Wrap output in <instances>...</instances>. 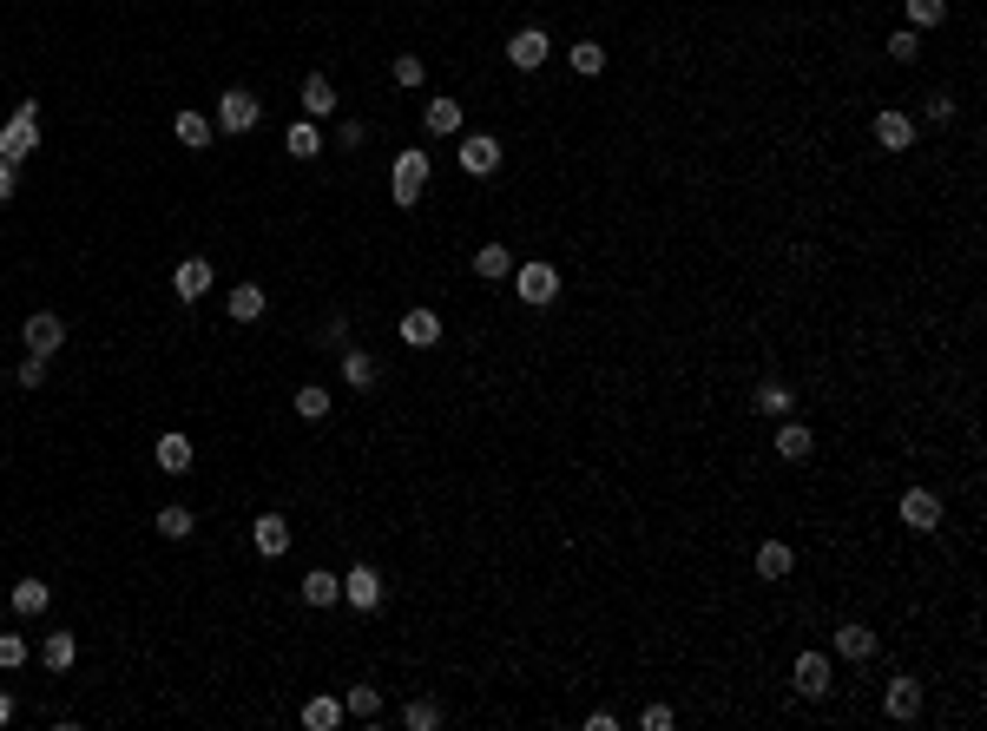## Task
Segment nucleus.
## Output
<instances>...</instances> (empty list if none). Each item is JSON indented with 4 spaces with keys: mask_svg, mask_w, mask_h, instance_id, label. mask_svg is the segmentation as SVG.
<instances>
[{
    "mask_svg": "<svg viewBox=\"0 0 987 731\" xmlns=\"http://www.w3.org/2000/svg\"><path fill=\"white\" fill-rule=\"evenodd\" d=\"M566 66H573V73H606V47H599V40H573Z\"/></svg>",
    "mask_w": 987,
    "mask_h": 731,
    "instance_id": "cd10ccee",
    "label": "nucleus"
},
{
    "mask_svg": "<svg viewBox=\"0 0 987 731\" xmlns=\"http://www.w3.org/2000/svg\"><path fill=\"white\" fill-rule=\"evenodd\" d=\"M172 290H178L185 303H198L204 290H211V264H204V257H185V264L172 271Z\"/></svg>",
    "mask_w": 987,
    "mask_h": 731,
    "instance_id": "4468645a",
    "label": "nucleus"
},
{
    "mask_svg": "<svg viewBox=\"0 0 987 731\" xmlns=\"http://www.w3.org/2000/svg\"><path fill=\"white\" fill-rule=\"evenodd\" d=\"M224 310H231V323H257L264 317V284H237Z\"/></svg>",
    "mask_w": 987,
    "mask_h": 731,
    "instance_id": "f3484780",
    "label": "nucleus"
},
{
    "mask_svg": "<svg viewBox=\"0 0 987 731\" xmlns=\"http://www.w3.org/2000/svg\"><path fill=\"white\" fill-rule=\"evenodd\" d=\"M178 145H211V119H204V112H178Z\"/></svg>",
    "mask_w": 987,
    "mask_h": 731,
    "instance_id": "473e14b6",
    "label": "nucleus"
},
{
    "mask_svg": "<svg viewBox=\"0 0 987 731\" xmlns=\"http://www.w3.org/2000/svg\"><path fill=\"white\" fill-rule=\"evenodd\" d=\"M14 666H27V639H20V633H0V672H14Z\"/></svg>",
    "mask_w": 987,
    "mask_h": 731,
    "instance_id": "58836bf2",
    "label": "nucleus"
},
{
    "mask_svg": "<svg viewBox=\"0 0 987 731\" xmlns=\"http://www.w3.org/2000/svg\"><path fill=\"white\" fill-rule=\"evenodd\" d=\"M836 652H843V659H869V652H876V633H869V626H843V633H836Z\"/></svg>",
    "mask_w": 987,
    "mask_h": 731,
    "instance_id": "c85d7f7f",
    "label": "nucleus"
},
{
    "mask_svg": "<svg viewBox=\"0 0 987 731\" xmlns=\"http://www.w3.org/2000/svg\"><path fill=\"white\" fill-rule=\"evenodd\" d=\"M882 712H889L895 725H909V718L922 712V685H915V679H889V692H882Z\"/></svg>",
    "mask_w": 987,
    "mask_h": 731,
    "instance_id": "f8f14e48",
    "label": "nucleus"
},
{
    "mask_svg": "<svg viewBox=\"0 0 987 731\" xmlns=\"http://www.w3.org/2000/svg\"><path fill=\"white\" fill-rule=\"evenodd\" d=\"M40 659H47V672H66L79 659V639L73 633H47V646H40Z\"/></svg>",
    "mask_w": 987,
    "mask_h": 731,
    "instance_id": "b1692460",
    "label": "nucleus"
},
{
    "mask_svg": "<svg viewBox=\"0 0 987 731\" xmlns=\"http://www.w3.org/2000/svg\"><path fill=\"white\" fill-rule=\"evenodd\" d=\"M343 382L349 389H369V382H376V356L369 350H343Z\"/></svg>",
    "mask_w": 987,
    "mask_h": 731,
    "instance_id": "393cba45",
    "label": "nucleus"
},
{
    "mask_svg": "<svg viewBox=\"0 0 987 731\" xmlns=\"http://www.w3.org/2000/svg\"><path fill=\"white\" fill-rule=\"evenodd\" d=\"M14 613H20V620L47 613V580H20V587H14Z\"/></svg>",
    "mask_w": 987,
    "mask_h": 731,
    "instance_id": "bb28decb",
    "label": "nucleus"
},
{
    "mask_svg": "<svg viewBox=\"0 0 987 731\" xmlns=\"http://www.w3.org/2000/svg\"><path fill=\"white\" fill-rule=\"evenodd\" d=\"M909 20L915 27H941V20H948V0H909Z\"/></svg>",
    "mask_w": 987,
    "mask_h": 731,
    "instance_id": "c9c22d12",
    "label": "nucleus"
},
{
    "mask_svg": "<svg viewBox=\"0 0 987 731\" xmlns=\"http://www.w3.org/2000/svg\"><path fill=\"white\" fill-rule=\"evenodd\" d=\"M422 53H395V86H422Z\"/></svg>",
    "mask_w": 987,
    "mask_h": 731,
    "instance_id": "4c0bfd02",
    "label": "nucleus"
},
{
    "mask_svg": "<svg viewBox=\"0 0 987 731\" xmlns=\"http://www.w3.org/2000/svg\"><path fill=\"white\" fill-rule=\"evenodd\" d=\"M889 53H895V60H922V40H915V33H895Z\"/></svg>",
    "mask_w": 987,
    "mask_h": 731,
    "instance_id": "a19ab883",
    "label": "nucleus"
},
{
    "mask_svg": "<svg viewBox=\"0 0 987 731\" xmlns=\"http://www.w3.org/2000/svg\"><path fill=\"white\" fill-rule=\"evenodd\" d=\"M428 132L455 139V132H461V99H428Z\"/></svg>",
    "mask_w": 987,
    "mask_h": 731,
    "instance_id": "4be33fe9",
    "label": "nucleus"
},
{
    "mask_svg": "<svg viewBox=\"0 0 987 731\" xmlns=\"http://www.w3.org/2000/svg\"><path fill=\"white\" fill-rule=\"evenodd\" d=\"M33 145H40V106H33V99H20V106H14V119L0 126V159H7V165H20V159L33 152Z\"/></svg>",
    "mask_w": 987,
    "mask_h": 731,
    "instance_id": "f257e3e1",
    "label": "nucleus"
},
{
    "mask_svg": "<svg viewBox=\"0 0 987 731\" xmlns=\"http://www.w3.org/2000/svg\"><path fill=\"white\" fill-rule=\"evenodd\" d=\"M810 448H816V435L803 429V422H777V455H784V461H803Z\"/></svg>",
    "mask_w": 987,
    "mask_h": 731,
    "instance_id": "aec40b11",
    "label": "nucleus"
},
{
    "mask_svg": "<svg viewBox=\"0 0 987 731\" xmlns=\"http://www.w3.org/2000/svg\"><path fill=\"white\" fill-rule=\"evenodd\" d=\"M902 527H915V534L941 527V501L928 488H909V494H902Z\"/></svg>",
    "mask_w": 987,
    "mask_h": 731,
    "instance_id": "9b49d317",
    "label": "nucleus"
},
{
    "mask_svg": "<svg viewBox=\"0 0 987 731\" xmlns=\"http://www.w3.org/2000/svg\"><path fill=\"white\" fill-rule=\"evenodd\" d=\"M402 343H408V350L441 343V317H435V310H408V317H402Z\"/></svg>",
    "mask_w": 987,
    "mask_h": 731,
    "instance_id": "2eb2a0df",
    "label": "nucleus"
},
{
    "mask_svg": "<svg viewBox=\"0 0 987 731\" xmlns=\"http://www.w3.org/2000/svg\"><path fill=\"white\" fill-rule=\"evenodd\" d=\"M455 159H461V172H468V178H494V172H501V139H494V132H468Z\"/></svg>",
    "mask_w": 987,
    "mask_h": 731,
    "instance_id": "7ed1b4c3",
    "label": "nucleus"
},
{
    "mask_svg": "<svg viewBox=\"0 0 987 731\" xmlns=\"http://www.w3.org/2000/svg\"><path fill=\"white\" fill-rule=\"evenodd\" d=\"M303 112H310V119H329V112H336V86H329L323 73L303 80Z\"/></svg>",
    "mask_w": 987,
    "mask_h": 731,
    "instance_id": "6ab92c4d",
    "label": "nucleus"
},
{
    "mask_svg": "<svg viewBox=\"0 0 987 731\" xmlns=\"http://www.w3.org/2000/svg\"><path fill=\"white\" fill-rule=\"evenodd\" d=\"M547 33H540V27H520L514 33V40H507V60H514L520 66V73H533V66H547Z\"/></svg>",
    "mask_w": 987,
    "mask_h": 731,
    "instance_id": "1a4fd4ad",
    "label": "nucleus"
},
{
    "mask_svg": "<svg viewBox=\"0 0 987 731\" xmlns=\"http://www.w3.org/2000/svg\"><path fill=\"white\" fill-rule=\"evenodd\" d=\"M20 382H27V389H40V382H47V356H33V350H27V363H20Z\"/></svg>",
    "mask_w": 987,
    "mask_h": 731,
    "instance_id": "ea45409f",
    "label": "nucleus"
},
{
    "mask_svg": "<svg viewBox=\"0 0 987 731\" xmlns=\"http://www.w3.org/2000/svg\"><path fill=\"white\" fill-rule=\"evenodd\" d=\"M303 725H310V731H336V725H343V699H310V705H303Z\"/></svg>",
    "mask_w": 987,
    "mask_h": 731,
    "instance_id": "a878e982",
    "label": "nucleus"
},
{
    "mask_svg": "<svg viewBox=\"0 0 987 731\" xmlns=\"http://www.w3.org/2000/svg\"><path fill=\"white\" fill-rule=\"evenodd\" d=\"M790 567H797V554H790L784 541H764V547H757V573H764V580H790Z\"/></svg>",
    "mask_w": 987,
    "mask_h": 731,
    "instance_id": "a211bd4d",
    "label": "nucleus"
},
{
    "mask_svg": "<svg viewBox=\"0 0 987 731\" xmlns=\"http://www.w3.org/2000/svg\"><path fill=\"white\" fill-rule=\"evenodd\" d=\"M343 712H349V718H376V712H382V692H376V685H349Z\"/></svg>",
    "mask_w": 987,
    "mask_h": 731,
    "instance_id": "2f4dec72",
    "label": "nucleus"
},
{
    "mask_svg": "<svg viewBox=\"0 0 987 731\" xmlns=\"http://www.w3.org/2000/svg\"><path fill=\"white\" fill-rule=\"evenodd\" d=\"M757 409L764 415H790V389L784 382H764V389H757Z\"/></svg>",
    "mask_w": 987,
    "mask_h": 731,
    "instance_id": "e433bc0d",
    "label": "nucleus"
},
{
    "mask_svg": "<svg viewBox=\"0 0 987 731\" xmlns=\"http://www.w3.org/2000/svg\"><path fill=\"white\" fill-rule=\"evenodd\" d=\"M402 725H408V731H435V725H441V705H435V699H415V705L402 712Z\"/></svg>",
    "mask_w": 987,
    "mask_h": 731,
    "instance_id": "72a5a7b5",
    "label": "nucleus"
},
{
    "mask_svg": "<svg viewBox=\"0 0 987 731\" xmlns=\"http://www.w3.org/2000/svg\"><path fill=\"white\" fill-rule=\"evenodd\" d=\"M514 290H520V303H553L560 297V271H553V264H520Z\"/></svg>",
    "mask_w": 987,
    "mask_h": 731,
    "instance_id": "0eeeda50",
    "label": "nucleus"
},
{
    "mask_svg": "<svg viewBox=\"0 0 987 731\" xmlns=\"http://www.w3.org/2000/svg\"><path fill=\"white\" fill-rule=\"evenodd\" d=\"M639 725H645V731H672V705H645Z\"/></svg>",
    "mask_w": 987,
    "mask_h": 731,
    "instance_id": "79ce46f5",
    "label": "nucleus"
},
{
    "mask_svg": "<svg viewBox=\"0 0 987 731\" xmlns=\"http://www.w3.org/2000/svg\"><path fill=\"white\" fill-rule=\"evenodd\" d=\"M876 145L882 152H909L915 145V119L909 112H876Z\"/></svg>",
    "mask_w": 987,
    "mask_h": 731,
    "instance_id": "ddd939ff",
    "label": "nucleus"
},
{
    "mask_svg": "<svg viewBox=\"0 0 987 731\" xmlns=\"http://www.w3.org/2000/svg\"><path fill=\"white\" fill-rule=\"evenodd\" d=\"M297 415H303V422H323V415H329V389H323V382H303V389H297Z\"/></svg>",
    "mask_w": 987,
    "mask_h": 731,
    "instance_id": "c756f323",
    "label": "nucleus"
},
{
    "mask_svg": "<svg viewBox=\"0 0 987 731\" xmlns=\"http://www.w3.org/2000/svg\"><path fill=\"white\" fill-rule=\"evenodd\" d=\"M60 343H66V317H53V310H33V317H27V350L53 363V350H60Z\"/></svg>",
    "mask_w": 987,
    "mask_h": 731,
    "instance_id": "6e6552de",
    "label": "nucleus"
},
{
    "mask_svg": "<svg viewBox=\"0 0 987 731\" xmlns=\"http://www.w3.org/2000/svg\"><path fill=\"white\" fill-rule=\"evenodd\" d=\"M790 685H797L803 699H823L836 685V666L823 659V652H797V666H790Z\"/></svg>",
    "mask_w": 987,
    "mask_h": 731,
    "instance_id": "20e7f679",
    "label": "nucleus"
},
{
    "mask_svg": "<svg viewBox=\"0 0 987 731\" xmlns=\"http://www.w3.org/2000/svg\"><path fill=\"white\" fill-rule=\"evenodd\" d=\"M303 600H310V606H336V600H343V573L310 567V573H303Z\"/></svg>",
    "mask_w": 987,
    "mask_h": 731,
    "instance_id": "dca6fc26",
    "label": "nucleus"
},
{
    "mask_svg": "<svg viewBox=\"0 0 987 731\" xmlns=\"http://www.w3.org/2000/svg\"><path fill=\"white\" fill-rule=\"evenodd\" d=\"M389 191H395V205H422V191H428V152H395V178H389Z\"/></svg>",
    "mask_w": 987,
    "mask_h": 731,
    "instance_id": "f03ea898",
    "label": "nucleus"
},
{
    "mask_svg": "<svg viewBox=\"0 0 987 731\" xmlns=\"http://www.w3.org/2000/svg\"><path fill=\"white\" fill-rule=\"evenodd\" d=\"M474 271H481V277H507V271H514L507 244H481V251H474Z\"/></svg>",
    "mask_w": 987,
    "mask_h": 731,
    "instance_id": "7c9ffc66",
    "label": "nucleus"
},
{
    "mask_svg": "<svg viewBox=\"0 0 987 731\" xmlns=\"http://www.w3.org/2000/svg\"><path fill=\"white\" fill-rule=\"evenodd\" d=\"M343 600H349V606H356V613H376V606H382V573H376V567H369V560H362V567H349V573H343Z\"/></svg>",
    "mask_w": 987,
    "mask_h": 731,
    "instance_id": "423d86ee",
    "label": "nucleus"
},
{
    "mask_svg": "<svg viewBox=\"0 0 987 731\" xmlns=\"http://www.w3.org/2000/svg\"><path fill=\"white\" fill-rule=\"evenodd\" d=\"M158 534H165V541H185L191 534V508H158Z\"/></svg>",
    "mask_w": 987,
    "mask_h": 731,
    "instance_id": "f704fd0d",
    "label": "nucleus"
},
{
    "mask_svg": "<svg viewBox=\"0 0 987 731\" xmlns=\"http://www.w3.org/2000/svg\"><path fill=\"white\" fill-rule=\"evenodd\" d=\"M14 191H20V172H14V165H7V159H0V205H7Z\"/></svg>",
    "mask_w": 987,
    "mask_h": 731,
    "instance_id": "c03bdc74",
    "label": "nucleus"
},
{
    "mask_svg": "<svg viewBox=\"0 0 987 731\" xmlns=\"http://www.w3.org/2000/svg\"><path fill=\"white\" fill-rule=\"evenodd\" d=\"M251 541H257V554H264V560L290 554V521H283V514H257V521H251Z\"/></svg>",
    "mask_w": 987,
    "mask_h": 731,
    "instance_id": "9d476101",
    "label": "nucleus"
},
{
    "mask_svg": "<svg viewBox=\"0 0 987 731\" xmlns=\"http://www.w3.org/2000/svg\"><path fill=\"white\" fill-rule=\"evenodd\" d=\"M257 119H264V106H257L251 86H231V93L218 99V126H224V132H251Z\"/></svg>",
    "mask_w": 987,
    "mask_h": 731,
    "instance_id": "39448f33",
    "label": "nucleus"
},
{
    "mask_svg": "<svg viewBox=\"0 0 987 731\" xmlns=\"http://www.w3.org/2000/svg\"><path fill=\"white\" fill-rule=\"evenodd\" d=\"M283 145H290V159H323V132H316V119L290 126V132H283Z\"/></svg>",
    "mask_w": 987,
    "mask_h": 731,
    "instance_id": "412c9836",
    "label": "nucleus"
},
{
    "mask_svg": "<svg viewBox=\"0 0 987 731\" xmlns=\"http://www.w3.org/2000/svg\"><path fill=\"white\" fill-rule=\"evenodd\" d=\"M7 718H14V699H7V692H0V725H7Z\"/></svg>",
    "mask_w": 987,
    "mask_h": 731,
    "instance_id": "a18cd8bd",
    "label": "nucleus"
},
{
    "mask_svg": "<svg viewBox=\"0 0 987 731\" xmlns=\"http://www.w3.org/2000/svg\"><path fill=\"white\" fill-rule=\"evenodd\" d=\"M158 468H165V475H185L191 468V442L185 435H158Z\"/></svg>",
    "mask_w": 987,
    "mask_h": 731,
    "instance_id": "5701e85b",
    "label": "nucleus"
},
{
    "mask_svg": "<svg viewBox=\"0 0 987 731\" xmlns=\"http://www.w3.org/2000/svg\"><path fill=\"white\" fill-rule=\"evenodd\" d=\"M928 119H935V126H948V119H955V99L935 93V99H928Z\"/></svg>",
    "mask_w": 987,
    "mask_h": 731,
    "instance_id": "37998d69",
    "label": "nucleus"
}]
</instances>
